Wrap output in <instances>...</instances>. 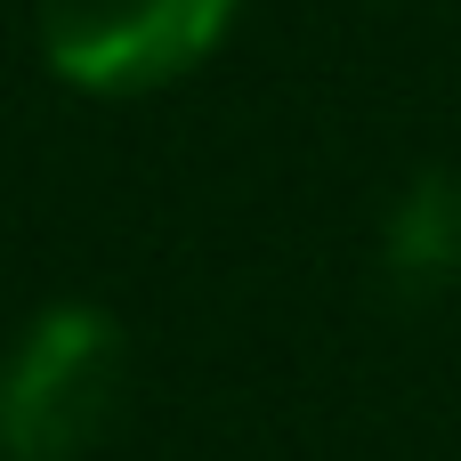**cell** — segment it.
<instances>
[{
    "instance_id": "3957f363",
    "label": "cell",
    "mask_w": 461,
    "mask_h": 461,
    "mask_svg": "<svg viewBox=\"0 0 461 461\" xmlns=\"http://www.w3.org/2000/svg\"><path fill=\"white\" fill-rule=\"evenodd\" d=\"M381 267H389V284L405 300L454 284V267H461V178L429 170V178H413L389 203V219H381Z\"/></svg>"
},
{
    "instance_id": "7a4b0ae2",
    "label": "cell",
    "mask_w": 461,
    "mask_h": 461,
    "mask_svg": "<svg viewBox=\"0 0 461 461\" xmlns=\"http://www.w3.org/2000/svg\"><path fill=\"white\" fill-rule=\"evenodd\" d=\"M243 0H41V57L65 89L146 97L194 73Z\"/></svg>"
},
{
    "instance_id": "6da1fadb",
    "label": "cell",
    "mask_w": 461,
    "mask_h": 461,
    "mask_svg": "<svg viewBox=\"0 0 461 461\" xmlns=\"http://www.w3.org/2000/svg\"><path fill=\"white\" fill-rule=\"evenodd\" d=\"M130 340L105 308L57 300L41 308L0 365V454L8 461H81L122 413Z\"/></svg>"
}]
</instances>
